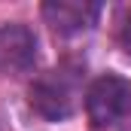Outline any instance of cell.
Instances as JSON below:
<instances>
[{"mask_svg": "<svg viewBox=\"0 0 131 131\" xmlns=\"http://www.w3.org/2000/svg\"><path fill=\"white\" fill-rule=\"evenodd\" d=\"M101 15L98 3H85V0H52V3H43V18L46 25L61 37H73V34H82L89 28H95Z\"/></svg>", "mask_w": 131, "mask_h": 131, "instance_id": "cell-4", "label": "cell"}, {"mask_svg": "<svg viewBox=\"0 0 131 131\" xmlns=\"http://www.w3.org/2000/svg\"><path fill=\"white\" fill-rule=\"evenodd\" d=\"M37 64V37L21 21L0 25V76H18Z\"/></svg>", "mask_w": 131, "mask_h": 131, "instance_id": "cell-3", "label": "cell"}, {"mask_svg": "<svg viewBox=\"0 0 131 131\" xmlns=\"http://www.w3.org/2000/svg\"><path fill=\"white\" fill-rule=\"evenodd\" d=\"M119 131H131V113L122 119V122H119Z\"/></svg>", "mask_w": 131, "mask_h": 131, "instance_id": "cell-6", "label": "cell"}, {"mask_svg": "<svg viewBox=\"0 0 131 131\" xmlns=\"http://www.w3.org/2000/svg\"><path fill=\"white\" fill-rule=\"evenodd\" d=\"M119 43H122V49L131 55V9L125 12V18H122V28H119Z\"/></svg>", "mask_w": 131, "mask_h": 131, "instance_id": "cell-5", "label": "cell"}, {"mask_svg": "<svg viewBox=\"0 0 131 131\" xmlns=\"http://www.w3.org/2000/svg\"><path fill=\"white\" fill-rule=\"evenodd\" d=\"M131 110V85L122 76L104 73L98 76L89 92H85V116L92 122V128H110L116 122H122Z\"/></svg>", "mask_w": 131, "mask_h": 131, "instance_id": "cell-2", "label": "cell"}, {"mask_svg": "<svg viewBox=\"0 0 131 131\" xmlns=\"http://www.w3.org/2000/svg\"><path fill=\"white\" fill-rule=\"evenodd\" d=\"M28 104L49 122L67 119L76 107V73L67 67L40 73L28 85Z\"/></svg>", "mask_w": 131, "mask_h": 131, "instance_id": "cell-1", "label": "cell"}]
</instances>
